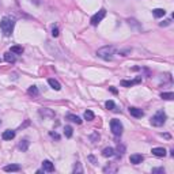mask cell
<instances>
[{"instance_id": "cell-1", "label": "cell", "mask_w": 174, "mask_h": 174, "mask_svg": "<svg viewBox=\"0 0 174 174\" xmlns=\"http://www.w3.org/2000/svg\"><path fill=\"white\" fill-rule=\"evenodd\" d=\"M14 26H15V18L12 17H3V19L0 21V29L6 37H10L12 34Z\"/></svg>"}, {"instance_id": "cell-2", "label": "cell", "mask_w": 174, "mask_h": 174, "mask_svg": "<svg viewBox=\"0 0 174 174\" xmlns=\"http://www.w3.org/2000/svg\"><path fill=\"white\" fill-rule=\"evenodd\" d=\"M114 53H116V48H114V46H112V45L103 46V48H101V49L97 50L98 57L103 58V60H106V61H110V60H113V57H114Z\"/></svg>"}, {"instance_id": "cell-3", "label": "cell", "mask_w": 174, "mask_h": 174, "mask_svg": "<svg viewBox=\"0 0 174 174\" xmlns=\"http://www.w3.org/2000/svg\"><path fill=\"white\" fill-rule=\"evenodd\" d=\"M166 114L163 110H158V112L154 114V116L151 117V124L154 125V127H162V125L166 122Z\"/></svg>"}, {"instance_id": "cell-4", "label": "cell", "mask_w": 174, "mask_h": 174, "mask_svg": "<svg viewBox=\"0 0 174 174\" xmlns=\"http://www.w3.org/2000/svg\"><path fill=\"white\" fill-rule=\"evenodd\" d=\"M110 129H112L113 135L114 136H121V133H122V124H121L120 120H117V118H113L112 121H110Z\"/></svg>"}, {"instance_id": "cell-5", "label": "cell", "mask_w": 174, "mask_h": 174, "mask_svg": "<svg viewBox=\"0 0 174 174\" xmlns=\"http://www.w3.org/2000/svg\"><path fill=\"white\" fill-rule=\"evenodd\" d=\"M105 15H106V10L105 8H101L97 14H94L93 17H91V19H90V22H91V25L93 26H97L101 21H102L103 18H105Z\"/></svg>"}, {"instance_id": "cell-6", "label": "cell", "mask_w": 174, "mask_h": 174, "mask_svg": "<svg viewBox=\"0 0 174 174\" xmlns=\"http://www.w3.org/2000/svg\"><path fill=\"white\" fill-rule=\"evenodd\" d=\"M129 114L131 116H133V117H136V118H142V117L144 116V112L142 110V109H138V107H133V106H131L129 109Z\"/></svg>"}, {"instance_id": "cell-7", "label": "cell", "mask_w": 174, "mask_h": 174, "mask_svg": "<svg viewBox=\"0 0 174 174\" xmlns=\"http://www.w3.org/2000/svg\"><path fill=\"white\" fill-rule=\"evenodd\" d=\"M143 159H144V156L140 155V154H133V155H131V158H129L131 163H133V165H139V163H142Z\"/></svg>"}, {"instance_id": "cell-8", "label": "cell", "mask_w": 174, "mask_h": 174, "mask_svg": "<svg viewBox=\"0 0 174 174\" xmlns=\"http://www.w3.org/2000/svg\"><path fill=\"white\" fill-rule=\"evenodd\" d=\"M151 152H152V155L159 156V158H163V156L166 155V150H165L163 147H155V148H152Z\"/></svg>"}, {"instance_id": "cell-9", "label": "cell", "mask_w": 174, "mask_h": 174, "mask_svg": "<svg viewBox=\"0 0 174 174\" xmlns=\"http://www.w3.org/2000/svg\"><path fill=\"white\" fill-rule=\"evenodd\" d=\"M1 138H3V140H12V139L15 138V131H12V129L4 131V132L1 133Z\"/></svg>"}, {"instance_id": "cell-10", "label": "cell", "mask_w": 174, "mask_h": 174, "mask_svg": "<svg viewBox=\"0 0 174 174\" xmlns=\"http://www.w3.org/2000/svg\"><path fill=\"white\" fill-rule=\"evenodd\" d=\"M139 82H142V76H139L138 79H135V80H121V86L122 87H132V86L139 83Z\"/></svg>"}, {"instance_id": "cell-11", "label": "cell", "mask_w": 174, "mask_h": 174, "mask_svg": "<svg viewBox=\"0 0 174 174\" xmlns=\"http://www.w3.org/2000/svg\"><path fill=\"white\" fill-rule=\"evenodd\" d=\"M42 169H44V171H48V173H52L54 170V166L53 163L50 161H44L42 162Z\"/></svg>"}, {"instance_id": "cell-12", "label": "cell", "mask_w": 174, "mask_h": 174, "mask_svg": "<svg viewBox=\"0 0 174 174\" xmlns=\"http://www.w3.org/2000/svg\"><path fill=\"white\" fill-rule=\"evenodd\" d=\"M4 60L7 63H11V64H12V63L17 61V57H15V54H14L12 52H6L4 53Z\"/></svg>"}, {"instance_id": "cell-13", "label": "cell", "mask_w": 174, "mask_h": 174, "mask_svg": "<svg viewBox=\"0 0 174 174\" xmlns=\"http://www.w3.org/2000/svg\"><path fill=\"white\" fill-rule=\"evenodd\" d=\"M29 144H30V142L27 140V139H23V140H21L18 144V148L19 150H22L23 152L27 151V148H29Z\"/></svg>"}, {"instance_id": "cell-14", "label": "cell", "mask_w": 174, "mask_h": 174, "mask_svg": "<svg viewBox=\"0 0 174 174\" xmlns=\"http://www.w3.org/2000/svg\"><path fill=\"white\" fill-rule=\"evenodd\" d=\"M48 83H49L50 87H52L53 90H56V91L61 90V85H60V83H58L56 79H49V80H48Z\"/></svg>"}, {"instance_id": "cell-15", "label": "cell", "mask_w": 174, "mask_h": 174, "mask_svg": "<svg viewBox=\"0 0 174 174\" xmlns=\"http://www.w3.org/2000/svg\"><path fill=\"white\" fill-rule=\"evenodd\" d=\"M65 118L67 120H69V121H72V122H76V124H82V120H80V117L79 116H76V114H67L65 116Z\"/></svg>"}, {"instance_id": "cell-16", "label": "cell", "mask_w": 174, "mask_h": 174, "mask_svg": "<svg viewBox=\"0 0 174 174\" xmlns=\"http://www.w3.org/2000/svg\"><path fill=\"white\" fill-rule=\"evenodd\" d=\"M152 15L155 18H162V17L166 15V11L163 8H155V10H152Z\"/></svg>"}, {"instance_id": "cell-17", "label": "cell", "mask_w": 174, "mask_h": 174, "mask_svg": "<svg viewBox=\"0 0 174 174\" xmlns=\"http://www.w3.org/2000/svg\"><path fill=\"white\" fill-rule=\"evenodd\" d=\"M102 155L105 156V158H110V156H113V155H114V148H112V147L103 148Z\"/></svg>"}, {"instance_id": "cell-18", "label": "cell", "mask_w": 174, "mask_h": 174, "mask_svg": "<svg viewBox=\"0 0 174 174\" xmlns=\"http://www.w3.org/2000/svg\"><path fill=\"white\" fill-rule=\"evenodd\" d=\"M21 170V166L19 165H7L4 166V171H19Z\"/></svg>"}, {"instance_id": "cell-19", "label": "cell", "mask_w": 174, "mask_h": 174, "mask_svg": "<svg viewBox=\"0 0 174 174\" xmlns=\"http://www.w3.org/2000/svg\"><path fill=\"white\" fill-rule=\"evenodd\" d=\"M27 93L30 94V95H33V97H37V95L40 94V91H38V87H37V86H30L29 90H27Z\"/></svg>"}, {"instance_id": "cell-20", "label": "cell", "mask_w": 174, "mask_h": 174, "mask_svg": "<svg viewBox=\"0 0 174 174\" xmlns=\"http://www.w3.org/2000/svg\"><path fill=\"white\" fill-rule=\"evenodd\" d=\"M40 114L44 117H54V113L52 112V110H49V109H42V110H40Z\"/></svg>"}, {"instance_id": "cell-21", "label": "cell", "mask_w": 174, "mask_h": 174, "mask_svg": "<svg viewBox=\"0 0 174 174\" xmlns=\"http://www.w3.org/2000/svg\"><path fill=\"white\" fill-rule=\"evenodd\" d=\"M10 52H12L14 54H22L23 53V48L22 46L15 45V46H11V50H10Z\"/></svg>"}, {"instance_id": "cell-22", "label": "cell", "mask_w": 174, "mask_h": 174, "mask_svg": "<svg viewBox=\"0 0 174 174\" xmlns=\"http://www.w3.org/2000/svg\"><path fill=\"white\" fill-rule=\"evenodd\" d=\"M105 106H106L107 110H116V112H118V109L116 107V105H114V102H113V101H106Z\"/></svg>"}, {"instance_id": "cell-23", "label": "cell", "mask_w": 174, "mask_h": 174, "mask_svg": "<svg viewBox=\"0 0 174 174\" xmlns=\"http://www.w3.org/2000/svg\"><path fill=\"white\" fill-rule=\"evenodd\" d=\"M83 116H85V118H86L87 121H93V120H94V117H95V116H94V113L91 112V110H86Z\"/></svg>"}, {"instance_id": "cell-24", "label": "cell", "mask_w": 174, "mask_h": 174, "mask_svg": "<svg viewBox=\"0 0 174 174\" xmlns=\"http://www.w3.org/2000/svg\"><path fill=\"white\" fill-rule=\"evenodd\" d=\"M161 98L162 99H166V101H170V99L174 98V94L173 93H162L161 94Z\"/></svg>"}, {"instance_id": "cell-25", "label": "cell", "mask_w": 174, "mask_h": 174, "mask_svg": "<svg viewBox=\"0 0 174 174\" xmlns=\"http://www.w3.org/2000/svg\"><path fill=\"white\" fill-rule=\"evenodd\" d=\"M72 133H74V129H72V127H69V125H67L65 128H64V135L67 136V138H71Z\"/></svg>"}, {"instance_id": "cell-26", "label": "cell", "mask_w": 174, "mask_h": 174, "mask_svg": "<svg viewBox=\"0 0 174 174\" xmlns=\"http://www.w3.org/2000/svg\"><path fill=\"white\" fill-rule=\"evenodd\" d=\"M117 171V167L116 166H106V167H105V169H103V173H116Z\"/></svg>"}, {"instance_id": "cell-27", "label": "cell", "mask_w": 174, "mask_h": 174, "mask_svg": "<svg viewBox=\"0 0 174 174\" xmlns=\"http://www.w3.org/2000/svg\"><path fill=\"white\" fill-rule=\"evenodd\" d=\"M74 173H83V169H82V166H80V163H79V162H76V163H75Z\"/></svg>"}, {"instance_id": "cell-28", "label": "cell", "mask_w": 174, "mask_h": 174, "mask_svg": "<svg viewBox=\"0 0 174 174\" xmlns=\"http://www.w3.org/2000/svg\"><path fill=\"white\" fill-rule=\"evenodd\" d=\"M117 151H118V156H122V154H124V151H125V147L122 146V144H117Z\"/></svg>"}, {"instance_id": "cell-29", "label": "cell", "mask_w": 174, "mask_h": 174, "mask_svg": "<svg viewBox=\"0 0 174 174\" xmlns=\"http://www.w3.org/2000/svg\"><path fill=\"white\" fill-rule=\"evenodd\" d=\"M152 173L154 174H158V173L165 174V169H163V167H156V169H152Z\"/></svg>"}, {"instance_id": "cell-30", "label": "cell", "mask_w": 174, "mask_h": 174, "mask_svg": "<svg viewBox=\"0 0 174 174\" xmlns=\"http://www.w3.org/2000/svg\"><path fill=\"white\" fill-rule=\"evenodd\" d=\"M170 23H171V19H166V21H163V22H161V23H159V25H161V26L163 27V26H169Z\"/></svg>"}, {"instance_id": "cell-31", "label": "cell", "mask_w": 174, "mask_h": 174, "mask_svg": "<svg viewBox=\"0 0 174 174\" xmlns=\"http://www.w3.org/2000/svg\"><path fill=\"white\" fill-rule=\"evenodd\" d=\"M99 139V135L97 133V132H94L93 136H91V140H93V143H95V140H98Z\"/></svg>"}, {"instance_id": "cell-32", "label": "cell", "mask_w": 174, "mask_h": 174, "mask_svg": "<svg viewBox=\"0 0 174 174\" xmlns=\"http://www.w3.org/2000/svg\"><path fill=\"white\" fill-rule=\"evenodd\" d=\"M52 36H53V37H58V29H57V27H53V29H52Z\"/></svg>"}, {"instance_id": "cell-33", "label": "cell", "mask_w": 174, "mask_h": 174, "mask_svg": "<svg viewBox=\"0 0 174 174\" xmlns=\"http://www.w3.org/2000/svg\"><path fill=\"white\" fill-rule=\"evenodd\" d=\"M50 138H53V139H56V140H60V136H58L56 132H50Z\"/></svg>"}, {"instance_id": "cell-34", "label": "cell", "mask_w": 174, "mask_h": 174, "mask_svg": "<svg viewBox=\"0 0 174 174\" xmlns=\"http://www.w3.org/2000/svg\"><path fill=\"white\" fill-rule=\"evenodd\" d=\"M89 161L91 162L93 165H97V163H98V162H97V159H95V158H94L93 155H90V156H89Z\"/></svg>"}, {"instance_id": "cell-35", "label": "cell", "mask_w": 174, "mask_h": 174, "mask_svg": "<svg viewBox=\"0 0 174 174\" xmlns=\"http://www.w3.org/2000/svg\"><path fill=\"white\" fill-rule=\"evenodd\" d=\"M109 90H110V91H112L113 94H117V90L114 89V87H109Z\"/></svg>"}, {"instance_id": "cell-36", "label": "cell", "mask_w": 174, "mask_h": 174, "mask_svg": "<svg viewBox=\"0 0 174 174\" xmlns=\"http://www.w3.org/2000/svg\"><path fill=\"white\" fill-rule=\"evenodd\" d=\"M42 173H44V169H42V170H37V174H42Z\"/></svg>"}, {"instance_id": "cell-37", "label": "cell", "mask_w": 174, "mask_h": 174, "mask_svg": "<svg viewBox=\"0 0 174 174\" xmlns=\"http://www.w3.org/2000/svg\"><path fill=\"white\" fill-rule=\"evenodd\" d=\"M0 124H1V120H0Z\"/></svg>"}]
</instances>
